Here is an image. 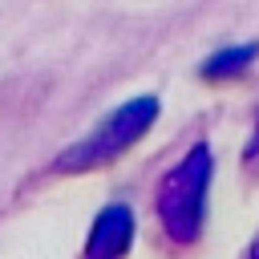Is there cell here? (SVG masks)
I'll use <instances>...</instances> for the list:
<instances>
[{"instance_id":"1","label":"cell","mask_w":259,"mask_h":259,"mask_svg":"<svg viewBox=\"0 0 259 259\" xmlns=\"http://www.w3.org/2000/svg\"><path fill=\"white\" fill-rule=\"evenodd\" d=\"M206 186H210V150L194 146L158 186V219L174 243H194L206 219Z\"/></svg>"},{"instance_id":"2","label":"cell","mask_w":259,"mask_h":259,"mask_svg":"<svg viewBox=\"0 0 259 259\" xmlns=\"http://www.w3.org/2000/svg\"><path fill=\"white\" fill-rule=\"evenodd\" d=\"M158 117V97H134L125 101L121 109H113L85 142L69 146L61 158H57V170L65 174H77V170H93V166H105L113 158H121Z\"/></svg>"},{"instance_id":"3","label":"cell","mask_w":259,"mask_h":259,"mask_svg":"<svg viewBox=\"0 0 259 259\" xmlns=\"http://www.w3.org/2000/svg\"><path fill=\"white\" fill-rule=\"evenodd\" d=\"M130 243H134V210L125 202H109L93 219V231H89V243H85V259H125Z\"/></svg>"},{"instance_id":"4","label":"cell","mask_w":259,"mask_h":259,"mask_svg":"<svg viewBox=\"0 0 259 259\" xmlns=\"http://www.w3.org/2000/svg\"><path fill=\"white\" fill-rule=\"evenodd\" d=\"M255 45H239V49H223V53H214L206 65H202V81H235L251 61H255Z\"/></svg>"},{"instance_id":"5","label":"cell","mask_w":259,"mask_h":259,"mask_svg":"<svg viewBox=\"0 0 259 259\" xmlns=\"http://www.w3.org/2000/svg\"><path fill=\"white\" fill-rule=\"evenodd\" d=\"M247 259H259V239H255V247H251V255Z\"/></svg>"}]
</instances>
